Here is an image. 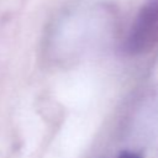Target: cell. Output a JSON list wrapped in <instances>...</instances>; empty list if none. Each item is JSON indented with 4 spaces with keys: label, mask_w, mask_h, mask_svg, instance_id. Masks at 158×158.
I'll use <instances>...</instances> for the list:
<instances>
[{
    "label": "cell",
    "mask_w": 158,
    "mask_h": 158,
    "mask_svg": "<svg viewBox=\"0 0 158 158\" xmlns=\"http://www.w3.org/2000/svg\"><path fill=\"white\" fill-rule=\"evenodd\" d=\"M118 158H142V157L138 153H136V152L125 151V152H121V154L118 156Z\"/></svg>",
    "instance_id": "cell-2"
},
{
    "label": "cell",
    "mask_w": 158,
    "mask_h": 158,
    "mask_svg": "<svg viewBox=\"0 0 158 158\" xmlns=\"http://www.w3.org/2000/svg\"><path fill=\"white\" fill-rule=\"evenodd\" d=\"M158 47V0L147 1L137 14L128 37L126 49L131 54H146Z\"/></svg>",
    "instance_id": "cell-1"
}]
</instances>
